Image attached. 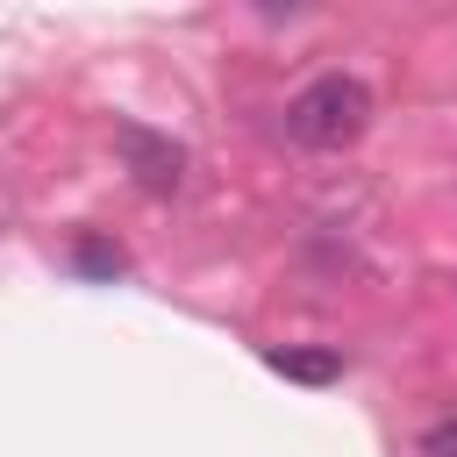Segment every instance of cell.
Returning a JSON list of instances; mask_svg holds the SVG:
<instances>
[{
	"label": "cell",
	"mask_w": 457,
	"mask_h": 457,
	"mask_svg": "<svg viewBox=\"0 0 457 457\" xmlns=\"http://www.w3.org/2000/svg\"><path fill=\"white\" fill-rule=\"evenodd\" d=\"M364 129H371V93L350 71H321L314 86H300L286 100V136L307 150H350Z\"/></svg>",
	"instance_id": "6da1fadb"
},
{
	"label": "cell",
	"mask_w": 457,
	"mask_h": 457,
	"mask_svg": "<svg viewBox=\"0 0 457 457\" xmlns=\"http://www.w3.org/2000/svg\"><path fill=\"white\" fill-rule=\"evenodd\" d=\"M114 150H121V164H129V179H136L143 193H171V186L186 179V150H179L171 136L143 129V121H114Z\"/></svg>",
	"instance_id": "7a4b0ae2"
},
{
	"label": "cell",
	"mask_w": 457,
	"mask_h": 457,
	"mask_svg": "<svg viewBox=\"0 0 457 457\" xmlns=\"http://www.w3.org/2000/svg\"><path fill=\"white\" fill-rule=\"evenodd\" d=\"M264 364H271L278 378H300V386H328V378H343V357H336V350H293V343L278 350V343H271Z\"/></svg>",
	"instance_id": "3957f363"
},
{
	"label": "cell",
	"mask_w": 457,
	"mask_h": 457,
	"mask_svg": "<svg viewBox=\"0 0 457 457\" xmlns=\"http://www.w3.org/2000/svg\"><path fill=\"white\" fill-rule=\"evenodd\" d=\"M71 264H79V271H93V278H114V271H121L129 257H121L114 243H100V236H79V250H71Z\"/></svg>",
	"instance_id": "277c9868"
},
{
	"label": "cell",
	"mask_w": 457,
	"mask_h": 457,
	"mask_svg": "<svg viewBox=\"0 0 457 457\" xmlns=\"http://www.w3.org/2000/svg\"><path fill=\"white\" fill-rule=\"evenodd\" d=\"M421 457H457V421L428 428V436H421Z\"/></svg>",
	"instance_id": "5b68a950"
}]
</instances>
